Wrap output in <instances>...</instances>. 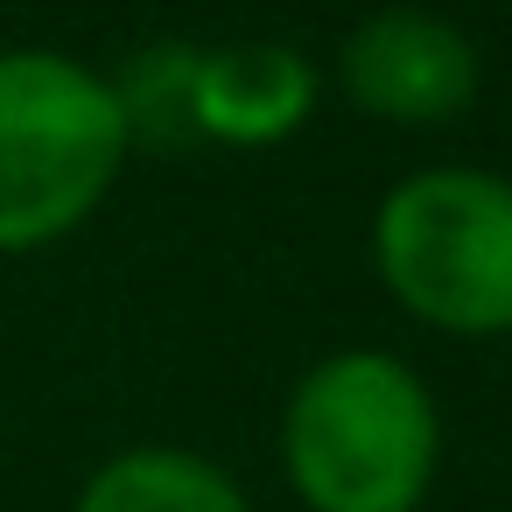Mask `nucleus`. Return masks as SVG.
I'll return each instance as SVG.
<instances>
[{
    "mask_svg": "<svg viewBox=\"0 0 512 512\" xmlns=\"http://www.w3.org/2000/svg\"><path fill=\"white\" fill-rule=\"evenodd\" d=\"M197 64H204V50H190V43H148L127 57L120 78H106L134 148L183 155L204 141L197 134Z\"/></svg>",
    "mask_w": 512,
    "mask_h": 512,
    "instance_id": "0eeeda50",
    "label": "nucleus"
},
{
    "mask_svg": "<svg viewBox=\"0 0 512 512\" xmlns=\"http://www.w3.org/2000/svg\"><path fill=\"white\" fill-rule=\"evenodd\" d=\"M442 414L393 351H337L281 414V463L309 512H414L435 484Z\"/></svg>",
    "mask_w": 512,
    "mask_h": 512,
    "instance_id": "f257e3e1",
    "label": "nucleus"
},
{
    "mask_svg": "<svg viewBox=\"0 0 512 512\" xmlns=\"http://www.w3.org/2000/svg\"><path fill=\"white\" fill-rule=\"evenodd\" d=\"M337 78L372 120L435 127L477 99V50L456 22L428 8H379L344 36Z\"/></svg>",
    "mask_w": 512,
    "mask_h": 512,
    "instance_id": "20e7f679",
    "label": "nucleus"
},
{
    "mask_svg": "<svg viewBox=\"0 0 512 512\" xmlns=\"http://www.w3.org/2000/svg\"><path fill=\"white\" fill-rule=\"evenodd\" d=\"M316 113V71L288 43H232L197 64V134L218 148H274Z\"/></svg>",
    "mask_w": 512,
    "mask_h": 512,
    "instance_id": "39448f33",
    "label": "nucleus"
},
{
    "mask_svg": "<svg viewBox=\"0 0 512 512\" xmlns=\"http://www.w3.org/2000/svg\"><path fill=\"white\" fill-rule=\"evenodd\" d=\"M127 155L134 141L99 71L57 50H0V253L78 232Z\"/></svg>",
    "mask_w": 512,
    "mask_h": 512,
    "instance_id": "f03ea898",
    "label": "nucleus"
},
{
    "mask_svg": "<svg viewBox=\"0 0 512 512\" xmlns=\"http://www.w3.org/2000/svg\"><path fill=\"white\" fill-rule=\"evenodd\" d=\"M372 253L400 309L449 337L512 330V183L484 169H421L386 190Z\"/></svg>",
    "mask_w": 512,
    "mask_h": 512,
    "instance_id": "7ed1b4c3",
    "label": "nucleus"
},
{
    "mask_svg": "<svg viewBox=\"0 0 512 512\" xmlns=\"http://www.w3.org/2000/svg\"><path fill=\"white\" fill-rule=\"evenodd\" d=\"M71 512H246V491L211 463V456H190V449H120L106 456L78 505Z\"/></svg>",
    "mask_w": 512,
    "mask_h": 512,
    "instance_id": "423d86ee",
    "label": "nucleus"
}]
</instances>
